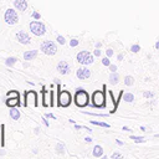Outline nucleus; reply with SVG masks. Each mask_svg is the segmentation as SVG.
I'll use <instances>...</instances> for the list:
<instances>
[{"label": "nucleus", "instance_id": "obj_1", "mask_svg": "<svg viewBox=\"0 0 159 159\" xmlns=\"http://www.w3.org/2000/svg\"><path fill=\"white\" fill-rule=\"evenodd\" d=\"M61 86L57 83V106L58 107H68L72 102L71 93L68 91H60Z\"/></svg>", "mask_w": 159, "mask_h": 159}, {"label": "nucleus", "instance_id": "obj_2", "mask_svg": "<svg viewBox=\"0 0 159 159\" xmlns=\"http://www.w3.org/2000/svg\"><path fill=\"white\" fill-rule=\"evenodd\" d=\"M88 102H89L88 93L82 88H77V92L75 94V103L77 104V107H86Z\"/></svg>", "mask_w": 159, "mask_h": 159}, {"label": "nucleus", "instance_id": "obj_3", "mask_svg": "<svg viewBox=\"0 0 159 159\" xmlns=\"http://www.w3.org/2000/svg\"><path fill=\"white\" fill-rule=\"evenodd\" d=\"M40 50L45 53V55H48V56H53L56 52H57V46L53 41L51 40H46L41 43L40 46Z\"/></svg>", "mask_w": 159, "mask_h": 159}, {"label": "nucleus", "instance_id": "obj_4", "mask_svg": "<svg viewBox=\"0 0 159 159\" xmlns=\"http://www.w3.org/2000/svg\"><path fill=\"white\" fill-rule=\"evenodd\" d=\"M30 31L36 36H42L46 32V26L41 21H31L30 22Z\"/></svg>", "mask_w": 159, "mask_h": 159}, {"label": "nucleus", "instance_id": "obj_5", "mask_svg": "<svg viewBox=\"0 0 159 159\" xmlns=\"http://www.w3.org/2000/svg\"><path fill=\"white\" fill-rule=\"evenodd\" d=\"M76 58H77V61H78L81 65H84V66L91 65V63H93V61H94L93 55H92L91 52H88V51H81V52H78L77 56H76Z\"/></svg>", "mask_w": 159, "mask_h": 159}, {"label": "nucleus", "instance_id": "obj_6", "mask_svg": "<svg viewBox=\"0 0 159 159\" xmlns=\"http://www.w3.org/2000/svg\"><path fill=\"white\" fill-rule=\"evenodd\" d=\"M25 107H37L39 106V101H37V93L35 91H29L25 93V102H24Z\"/></svg>", "mask_w": 159, "mask_h": 159}, {"label": "nucleus", "instance_id": "obj_7", "mask_svg": "<svg viewBox=\"0 0 159 159\" xmlns=\"http://www.w3.org/2000/svg\"><path fill=\"white\" fill-rule=\"evenodd\" d=\"M4 20L7 25H16L19 22V15L14 9H6L4 14Z\"/></svg>", "mask_w": 159, "mask_h": 159}, {"label": "nucleus", "instance_id": "obj_8", "mask_svg": "<svg viewBox=\"0 0 159 159\" xmlns=\"http://www.w3.org/2000/svg\"><path fill=\"white\" fill-rule=\"evenodd\" d=\"M104 101H106V97H104V91H96L93 92L92 94V104L93 107H103L104 106Z\"/></svg>", "mask_w": 159, "mask_h": 159}, {"label": "nucleus", "instance_id": "obj_9", "mask_svg": "<svg viewBox=\"0 0 159 159\" xmlns=\"http://www.w3.org/2000/svg\"><path fill=\"white\" fill-rule=\"evenodd\" d=\"M16 40L22 45H29L31 42V37L26 31H19L16 34Z\"/></svg>", "mask_w": 159, "mask_h": 159}, {"label": "nucleus", "instance_id": "obj_10", "mask_svg": "<svg viewBox=\"0 0 159 159\" xmlns=\"http://www.w3.org/2000/svg\"><path fill=\"white\" fill-rule=\"evenodd\" d=\"M57 71L60 72V75H68L70 73V65L67 63V61H60L57 63Z\"/></svg>", "mask_w": 159, "mask_h": 159}, {"label": "nucleus", "instance_id": "obj_11", "mask_svg": "<svg viewBox=\"0 0 159 159\" xmlns=\"http://www.w3.org/2000/svg\"><path fill=\"white\" fill-rule=\"evenodd\" d=\"M76 75H77V77H78L80 80H88V78L91 77V71H89L87 67H80V68L77 70Z\"/></svg>", "mask_w": 159, "mask_h": 159}, {"label": "nucleus", "instance_id": "obj_12", "mask_svg": "<svg viewBox=\"0 0 159 159\" xmlns=\"http://www.w3.org/2000/svg\"><path fill=\"white\" fill-rule=\"evenodd\" d=\"M14 6L19 11H25L27 9V1L26 0H14Z\"/></svg>", "mask_w": 159, "mask_h": 159}, {"label": "nucleus", "instance_id": "obj_13", "mask_svg": "<svg viewBox=\"0 0 159 159\" xmlns=\"http://www.w3.org/2000/svg\"><path fill=\"white\" fill-rule=\"evenodd\" d=\"M5 104H6L9 108H11V107H17V106H21V101H20V98H10V97H7V98L5 99Z\"/></svg>", "mask_w": 159, "mask_h": 159}, {"label": "nucleus", "instance_id": "obj_14", "mask_svg": "<svg viewBox=\"0 0 159 159\" xmlns=\"http://www.w3.org/2000/svg\"><path fill=\"white\" fill-rule=\"evenodd\" d=\"M48 98L51 99V91L47 92L45 88L42 89V104L43 107H48L51 104V101H48Z\"/></svg>", "mask_w": 159, "mask_h": 159}, {"label": "nucleus", "instance_id": "obj_15", "mask_svg": "<svg viewBox=\"0 0 159 159\" xmlns=\"http://www.w3.org/2000/svg\"><path fill=\"white\" fill-rule=\"evenodd\" d=\"M39 51L37 50H29L26 52H24V60L26 61H31V60H35L36 56H37Z\"/></svg>", "mask_w": 159, "mask_h": 159}, {"label": "nucleus", "instance_id": "obj_16", "mask_svg": "<svg viewBox=\"0 0 159 159\" xmlns=\"http://www.w3.org/2000/svg\"><path fill=\"white\" fill-rule=\"evenodd\" d=\"M10 118L14 120H19L20 119V111L16 107H11L10 108Z\"/></svg>", "mask_w": 159, "mask_h": 159}, {"label": "nucleus", "instance_id": "obj_17", "mask_svg": "<svg viewBox=\"0 0 159 159\" xmlns=\"http://www.w3.org/2000/svg\"><path fill=\"white\" fill-rule=\"evenodd\" d=\"M93 157H96V158L103 157V148L101 145H96L93 148Z\"/></svg>", "mask_w": 159, "mask_h": 159}, {"label": "nucleus", "instance_id": "obj_18", "mask_svg": "<svg viewBox=\"0 0 159 159\" xmlns=\"http://www.w3.org/2000/svg\"><path fill=\"white\" fill-rule=\"evenodd\" d=\"M119 81V75L117 72H112V75L109 76V83L112 84H117Z\"/></svg>", "mask_w": 159, "mask_h": 159}, {"label": "nucleus", "instance_id": "obj_19", "mask_svg": "<svg viewBox=\"0 0 159 159\" xmlns=\"http://www.w3.org/2000/svg\"><path fill=\"white\" fill-rule=\"evenodd\" d=\"M17 61V58L16 57H7L6 60H5V65L7 66V67H12L14 65H15V62Z\"/></svg>", "mask_w": 159, "mask_h": 159}, {"label": "nucleus", "instance_id": "obj_20", "mask_svg": "<svg viewBox=\"0 0 159 159\" xmlns=\"http://www.w3.org/2000/svg\"><path fill=\"white\" fill-rule=\"evenodd\" d=\"M6 97H10V98H20V93L17 91H9L6 93Z\"/></svg>", "mask_w": 159, "mask_h": 159}, {"label": "nucleus", "instance_id": "obj_21", "mask_svg": "<svg viewBox=\"0 0 159 159\" xmlns=\"http://www.w3.org/2000/svg\"><path fill=\"white\" fill-rule=\"evenodd\" d=\"M123 99H124L125 102H129V103H132V102L134 101V96H133L132 93H124V96H123Z\"/></svg>", "mask_w": 159, "mask_h": 159}, {"label": "nucleus", "instance_id": "obj_22", "mask_svg": "<svg viewBox=\"0 0 159 159\" xmlns=\"http://www.w3.org/2000/svg\"><path fill=\"white\" fill-rule=\"evenodd\" d=\"M56 153H58V154H63L65 153V145L62 143L56 144Z\"/></svg>", "mask_w": 159, "mask_h": 159}, {"label": "nucleus", "instance_id": "obj_23", "mask_svg": "<svg viewBox=\"0 0 159 159\" xmlns=\"http://www.w3.org/2000/svg\"><path fill=\"white\" fill-rule=\"evenodd\" d=\"M133 82H134V80H133L132 76H125V77H124V83H125V86H132Z\"/></svg>", "mask_w": 159, "mask_h": 159}, {"label": "nucleus", "instance_id": "obj_24", "mask_svg": "<svg viewBox=\"0 0 159 159\" xmlns=\"http://www.w3.org/2000/svg\"><path fill=\"white\" fill-rule=\"evenodd\" d=\"M5 125L1 124L0 125V130H1V147H4V143H5Z\"/></svg>", "mask_w": 159, "mask_h": 159}, {"label": "nucleus", "instance_id": "obj_25", "mask_svg": "<svg viewBox=\"0 0 159 159\" xmlns=\"http://www.w3.org/2000/svg\"><path fill=\"white\" fill-rule=\"evenodd\" d=\"M92 124L94 125H99V127H104V128H109V124L108 123H104V122H96V120H91Z\"/></svg>", "mask_w": 159, "mask_h": 159}, {"label": "nucleus", "instance_id": "obj_26", "mask_svg": "<svg viewBox=\"0 0 159 159\" xmlns=\"http://www.w3.org/2000/svg\"><path fill=\"white\" fill-rule=\"evenodd\" d=\"M130 139H133L135 143H143V142H145V140L143 139V137H135V135H130Z\"/></svg>", "mask_w": 159, "mask_h": 159}, {"label": "nucleus", "instance_id": "obj_27", "mask_svg": "<svg viewBox=\"0 0 159 159\" xmlns=\"http://www.w3.org/2000/svg\"><path fill=\"white\" fill-rule=\"evenodd\" d=\"M56 40H57V42H58L60 45H65V42H66L65 37H63V36H61V35H58V36L56 37Z\"/></svg>", "mask_w": 159, "mask_h": 159}, {"label": "nucleus", "instance_id": "obj_28", "mask_svg": "<svg viewBox=\"0 0 159 159\" xmlns=\"http://www.w3.org/2000/svg\"><path fill=\"white\" fill-rule=\"evenodd\" d=\"M31 17H34L35 20H40V19H41V15H40L37 11H32V14H31Z\"/></svg>", "mask_w": 159, "mask_h": 159}, {"label": "nucleus", "instance_id": "obj_29", "mask_svg": "<svg viewBox=\"0 0 159 159\" xmlns=\"http://www.w3.org/2000/svg\"><path fill=\"white\" fill-rule=\"evenodd\" d=\"M139 50H140V46H139V45H137V43H135V45H133V46L130 47V51H132V52H138Z\"/></svg>", "mask_w": 159, "mask_h": 159}, {"label": "nucleus", "instance_id": "obj_30", "mask_svg": "<svg viewBox=\"0 0 159 159\" xmlns=\"http://www.w3.org/2000/svg\"><path fill=\"white\" fill-rule=\"evenodd\" d=\"M78 45V40H76V39H72L71 41H70V46L71 47H76Z\"/></svg>", "mask_w": 159, "mask_h": 159}, {"label": "nucleus", "instance_id": "obj_31", "mask_svg": "<svg viewBox=\"0 0 159 159\" xmlns=\"http://www.w3.org/2000/svg\"><path fill=\"white\" fill-rule=\"evenodd\" d=\"M102 63H103L104 66H109V65H111V61H109L108 57H104V58H102Z\"/></svg>", "mask_w": 159, "mask_h": 159}, {"label": "nucleus", "instance_id": "obj_32", "mask_svg": "<svg viewBox=\"0 0 159 159\" xmlns=\"http://www.w3.org/2000/svg\"><path fill=\"white\" fill-rule=\"evenodd\" d=\"M108 67H109V71L111 72H117V66L116 65H109Z\"/></svg>", "mask_w": 159, "mask_h": 159}, {"label": "nucleus", "instance_id": "obj_33", "mask_svg": "<svg viewBox=\"0 0 159 159\" xmlns=\"http://www.w3.org/2000/svg\"><path fill=\"white\" fill-rule=\"evenodd\" d=\"M143 96H144L145 98H152V97H153V93L147 91V92H144V93H143Z\"/></svg>", "mask_w": 159, "mask_h": 159}, {"label": "nucleus", "instance_id": "obj_34", "mask_svg": "<svg viewBox=\"0 0 159 159\" xmlns=\"http://www.w3.org/2000/svg\"><path fill=\"white\" fill-rule=\"evenodd\" d=\"M106 53H107V57H112V55H113V50H112V48H108V50L106 51Z\"/></svg>", "mask_w": 159, "mask_h": 159}, {"label": "nucleus", "instance_id": "obj_35", "mask_svg": "<svg viewBox=\"0 0 159 159\" xmlns=\"http://www.w3.org/2000/svg\"><path fill=\"white\" fill-rule=\"evenodd\" d=\"M112 158H113V159H116V158H122V154H119V153H114V154H112Z\"/></svg>", "mask_w": 159, "mask_h": 159}, {"label": "nucleus", "instance_id": "obj_36", "mask_svg": "<svg viewBox=\"0 0 159 159\" xmlns=\"http://www.w3.org/2000/svg\"><path fill=\"white\" fill-rule=\"evenodd\" d=\"M94 56H101V50L97 48V47H96V50H94Z\"/></svg>", "mask_w": 159, "mask_h": 159}, {"label": "nucleus", "instance_id": "obj_37", "mask_svg": "<svg viewBox=\"0 0 159 159\" xmlns=\"http://www.w3.org/2000/svg\"><path fill=\"white\" fill-rule=\"evenodd\" d=\"M45 117H46V118H52V119H56V117H55V116H53L52 113H47V114H46Z\"/></svg>", "mask_w": 159, "mask_h": 159}, {"label": "nucleus", "instance_id": "obj_38", "mask_svg": "<svg viewBox=\"0 0 159 159\" xmlns=\"http://www.w3.org/2000/svg\"><path fill=\"white\" fill-rule=\"evenodd\" d=\"M42 122H43V124H45L46 127H48V125H50V124H48V122H47V119H46V117H43V118H42Z\"/></svg>", "mask_w": 159, "mask_h": 159}, {"label": "nucleus", "instance_id": "obj_39", "mask_svg": "<svg viewBox=\"0 0 159 159\" xmlns=\"http://www.w3.org/2000/svg\"><path fill=\"white\" fill-rule=\"evenodd\" d=\"M84 142L91 143V142H92V138H91V137H86V138H84Z\"/></svg>", "mask_w": 159, "mask_h": 159}, {"label": "nucleus", "instance_id": "obj_40", "mask_svg": "<svg viewBox=\"0 0 159 159\" xmlns=\"http://www.w3.org/2000/svg\"><path fill=\"white\" fill-rule=\"evenodd\" d=\"M117 58H118L119 61H122V58H123V53H119V55L117 56Z\"/></svg>", "mask_w": 159, "mask_h": 159}, {"label": "nucleus", "instance_id": "obj_41", "mask_svg": "<svg viewBox=\"0 0 159 159\" xmlns=\"http://www.w3.org/2000/svg\"><path fill=\"white\" fill-rule=\"evenodd\" d=\"M34 132H35V134H39V133H40V128H39V127H36Z\"/></svg>", "mask_w": 159, "mask_h": 159}, {"label": "nucleus", "instance_id": "obj_42", "mask_svg": "<svg viewBox=\"0 0 159 159\" xmlns=\"http://www.w3.org/2000/svg\"><path fill=\"white\" fill-rule=\"evenodd\" d=\"M75 128H76V129H81V128H83V127H82V125H78V124L75 123Z\"/></svg>", "mask_w": 159, "mask_h": 159}, {"label": "nucleus", "instance_id": "obj_43", "mask_svg": "<svg viewBox=\"0 0 159 159\" xmlns=\"http://www.w3.org/2000/svg\"><path fill=\"white\" fill-rule=\"evenodd\" d=\"M116 143H117V144H119V145H123V142H122V140H119V139H117V140H116Z\"/></svg>", "mask_w": 159, "mask_h": 159}, {"label": "nucleus", "instance_id": "obj_44", "mask_svg": "<svg viewBox=\"0 0 159 159\" xmlns=\"http://www.w3.org/2000/svg\"><path fill=\"white\" fill-rule=\"evenodd\" d=\"M101 46H102V43H101V42H97V43H96V47H97V48H99Z\"/></svg>", "mask_w": 159, "mask_h": 159}, {"label": "nucleus", "instance_id": "obj_45", "mask_svg": "<svg viewBox=\"0 0 159 159\" xmlns=\"http://www.w3.org/2000/svg\"><path fill=\"white\" fill-rule=\"evenodd\" d=\"M123 130H125V132H128V130H130V129H129L128 127H125V125H124V127H123Z\"/></svg>", "mask_w": 159, "mask_h": 159}, {"label": "nucleus", "instance_id": "obj_46", "mask_svg": "<svg viewBox=\"0 0 159 159\" xmlns=\"http://www.w3.org/2000/svg\"><path fill=\"white\" fill-rule=\"evenodd\" d=\"M0 155H5V150H4V149L0 150Z\"/></svg>", "mask_w": 159, "mask_h": 159}, {"label": "nucleus", "instance_id": "obj_47", "mask_svg": "<svg viewBox=\"0 0 159 159\" xmlns=\"http://www.w3.org/2000/svg\"><path fill=\"white\" fill-rule=\"evenodd\" d=\"M155 48H158V50H159V41L155 43Z\"/></svg>", "mask_w": 159, "mask_h": 159}, {"label": "nucleus", "instance_id": "obj_48", "mask_svg": "<svg viewBox=\"0 0 159 159\" xmlns=\"http://www.w3.org/2000/svg\"><path fill=\"white\" fill-rule=\"evenodd\" d=\"M154 137H155V138H159V134H155Z\"/></svg>", "mask_w": 159, "mask_h": 159}]
</instances>
